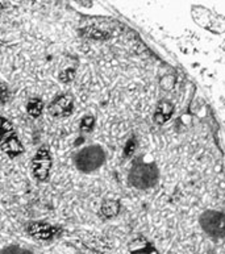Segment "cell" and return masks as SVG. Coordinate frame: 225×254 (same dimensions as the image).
<instances>
[{"mask_svg":"<svg viewBox=\"0 0 225 254\" xmlns=\"http://www.w3.org/2000/svg\"><path fill=\"white\" fill-rule=\"evenodd\" d=\"M157 178L158 170L149 163H137L129 174V181L137 189H149L157 182Z\"/></svg>","mask_w":225,"mask_h":254,"instance_id":"obj_1","label":"cell"},{"mask_svg":"<svg viewBox=\"0 0 225 254\" xmlns=\"http://www.w3.org/2000/svg\"><path fill=\"white\" fill-rule=\"evenodd\" d=\"M104 162V152L99 146H88L82 149L75 157L76 167L82 171L96 170Z\"/></svg>","mask_w":225,"mask_h":254,"instance_id":"obj_2","label":"cell"},{"mask_svg":"<svg viewBox=\"0 0 225 254\" xmlns=\"http://www.w3.org/2000/svg\"><path fill=\"white\" fill-rule=\"evenodd\" d=\"M0 145L9 156H16L21 152V144L13 133L9 122L0 116Z\"/></svg>","mask_w":225,"mask_h":254,"instance_id":"obj_3","label":"cell"},{"mask_svg":"<svg viewBox=\"0 0 225 254\" xmlns=\"http://www.w3.org/2000/svg\"><path fill=\"white\" fill-rule=\"evenodd\" d=\"M203 229L214 237H223L224 235V215L216 211H207L200 217Z\"/></svg>","mask_w":225,"mask_h":254,"instance_id":"obj_4","label":"cell"},{"mask_svg":"<svg viewBox=\"0 0 225 254\" xmlns=\"http://www.w3.org/2000/svg\"><path fill=\"white\" fill-rule=\"evenodd\" d=\"M33 167H35V175L40 181H44L48 177L50 167V158L45 149H41L37 153V156L33 161Z\"/></svg>","mask_w":225,"mask_h":254,"instance_id":"obj_5","label":"cell"},{"mask_svg":"<svg viewBox=\"0 0 225 254\" xmlns=\"http://www.w3.org/2000/svg\"><path fill=\"white\" fill-rule=\"evenodd\" d=\"M71 107H73V99L69 95H62L61 98L52 103L49 111L53 116H66L71 112Z\"/></svg>","mask_w":225,"mask_h":254,"instance_id":"obj_6","label":"cell"},{"mask_svg":"<svg viewBox=\"0 0 225 254\" xmlns=\"http://www.w3.org/2000/svg\"><path fill=\"white\" fill-rule=\"evenodd\" d=\"M28 231H29L32 236L42 240L50 239L56 233V229L50 224L46 223H32L29 228H28Z\"/></svg>","mask_w":225,"mask_h":254,"instance_id":"obj_7","label":"cell"},{"mask_svg":"<svg viewBox=\"0 0 225 254\" xmlns=\"http://www.w3.org/2000/svg\"><path fill=\"white\" fill-rule=\"evenodd\" d=\"M120 205L116 200H107L102 207V212L106 217H113L117 215Z\"/></svg>","mask_w":225,"mask_h":254,"instance_id":"obj_8","label":"cell"},{"mask_svg":"<svg viewBox=\"0 0 225 254\" xmlns=\"http://www.w3.org/2000/svg\"><path fill=\"white\" fill-rule=\"evenodd\" d=\"M28 112H29V115H32V116H35V118L40 116L42 112V103L40 102V100H37V99L31 100L29 104H28Z\"/></svg>","mask_w":225,"mask_h":254,"instance_id":"obj_9","label":"cell"},{"mask_svg":"<svg viewBox=\"0 0 225 254\" xmlns=\"http://www.w3.org/2000/svg\"><path fill=\"white\" fill-rule=\"evenodd\" d=\"M0 254H32L29 251H25V249H20L17 247H9L7 249L0 252Z\"/></svg>","mask_w":225,"mask_h":254,"instance_id":"obj_10","label":"cell"},{"mask_svg":"<svg viewBox=\"0 0 225 254\" xmlns=\"http://www.w3.org/2000/svg\"><path fill=\"white\" fill-rule=\"evenodd\" d=\"M7 99V87L3 83H0V103Z\"/></svg>","mask_w":225,"mask_h":254,"instance_id":"obj_11","label":"cell"}]
</instances>
